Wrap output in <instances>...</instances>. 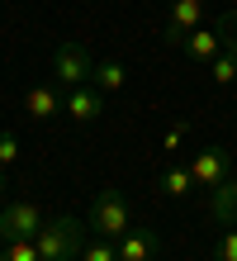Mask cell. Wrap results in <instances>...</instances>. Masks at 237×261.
I'll list each match as a JSON object with an SVG mask.
<instances>
[{"label":"cell","mask_w":237,"mask_h":261,"mask_svg":"<svg viewBox=\"0 0 237 261\" xmlns=\"http://www.w3.org/2000/svg\"><path fill=\"white\" fill-rule=\"evenodd\" d=\"M95 76V57L81 48V43H57V53H52V81L62 90H71V86H86Z\"/></svg>","instance_id":"3"},{"label":"cell","mask_w":237,"mask_h":261,"mask_svg":"<svg viewBox=\"0 0 237 261\" xmlns=\"http://www.w3.org/2000/svg\"><path fill=\"white\" fill-rule=\"evenodd\" d=\"M204 19V0H171V10H166V29H162V38L171 43V48H180L190 29H199Z\"/></svg>","instance_id":"6"},{"label":"cell","mask_w":237,"mask_h":261,"mask_svg":"<svg viewBox=\"0 0 237 261\" xmlns=\"http://www.w3.org/2000/svg\"><path fill=\"white\" fill-rule=\"evenodd\" d=\"M180 53L190 57V62H199V67H209L218 53H223V34L218 29H190L185 43H180Z\"/></svg>","instance_id":"8"},{"label":"cell","mask_w":237,"mask_h":261,"mask_svg":"<svg viewBox=\"0 0 237 261\" xmlns=\"http://www.w3.org/2000/svg\"><path fill=\"white\" fill-rule=\"evenodd\" d=\"M123 81H128V71H123V62H95V76H90V86L95 90H123Z\"/></svg>","instance_id":"12"},{"label":"cell","mask_w":237,"mask_h":261,"mask_svg":"<svg viewBox=\"0 0 237 261\" xmlns=\"http://www.w3.org/2000/svg\"><path fill=\"white\" fill-rule=\"evenodd\" d=\"M0 261H43V256L34 238H19V242H0Z\"/></svg>","instance_id":"14"},{"label":"cell","mask_w":237,"mask_h":261,"mask_svg":"<svg viewBox=\"0 0 237 261\" xmlns=\"http://www.w3.org/2000/svg\"><path fill=\"white\" fill-rule=\"evenodd\" d=\"M34 242H38V256H43V261H81L86 228H81V219L62 214V219H47V223H43V233H38Z\"/></svg>","instance_id":"1"},{"label":"cell","mask_w":237,"mask_h":261,"mask_svg":"<svg viewBox=\"0 0 237 261\" xmlns=\"http://www.w3.org/2000/svg\"><path fill=\"white\" fill-rule=\"evenodd\" d=\"M90 228H95V238H104V242H119L123 233L133 228V209H128V199H123L119 190H95L90 199Z\"/></svg>","instance_id":"2"},{"label":"cell","mask_w":237,"mask_h":261,"mask_svg":"<svg viewBox=\"0 0 237 261\" xmlns=\"http://www.w3.org/2000/svg\"><path fill=\"white\" fill-rule=\"evenodd\" d=\"M152 252H156V233H147V228H128L119 238V261H152Z\"/></svg>","instance_id":"10"},{"label":"cell","mask_w":237,"mask_h":261,"mask_svg":"<svg viewBox=\"0 0 237 261\" xmlns=\"http://www.w3.org/2000/svg\"><path fill=\"white\" fill-rule=\"evenodd\" d=\"M62 95H67V90H62L57 81L34 86V90L24 95V114H29V119H38V124H47V119H52V114L62 110Z\"/></svg>","instance_id":"9"},{"label":"cell","mask_w":237,"mask_h":261,"mask_svg":"<svg viewBox=\"0 0 237 261\" xmlns=\"http://www.w3.org/2000/svg\"><path fill=\"white\" fill-rule=\"evenodd\" d=\"M19 162V143H14V133H0V166H14Z\"/></svg>","instance_id":"19"},{"label":"cell","mask_w":237,"mask_h":261,"mask_svg":"<svg viewBox=\"0 0 237 261\" xmlns=\"http://www.w3.org/2000/svg\"><path fill=\"white\" fill-rule=\"evenodd\" d=\"M209 209H214V219H218V223H228V228L237 223V176H228L223 186H214V190H209Z\"/></svg>","instance_id":"11"},{"label":"cell","mask_w":237,"mask_h":261,"mask_svg":"<svg viewBox=\"0 0 237 261\" xmlns=\"http://www.w3.org/2000/svg\"><path fill=\"white\" fill-rule=\"evenodd\" d=\"M162 190L171 199H185L190 190H195V176H190V166H166L162 171Z\"/></svg>","instance_id":"13"},{"label":"cell","mask_w":237,"mask_h":261,"mask_svg":"<svg viewBox=\"0 0 237 261\" xmlns=\"http://www.w3.org/2000/svg\"><path fill=\"white\" fill-rule=\"evenodd\" d=\"M81 261H119V242H90V247H81Z\"/></svg>","instance_id":"16"},{"label":"cell","mask_w":237,"mask_h":261,"mask_svg":"<svg viewBox=\"0 0 237 261\" xmlns=\"http://www.w3.org/2000/svg\"><path fill=\"white\" fill-rule=\"evenodd\" d=\"M190 176H195L199 190H214V186H223L232 176V157L223 147H199L195 157H190Z\"/></svg>","instance_id":"5"},{"label":"cell","mask_w":237,"mask_h":261,"mask_svg":"<svg viewBox=\"0 0 237 261\" xmlns=\"http://www.w3.org/2000/svg\"><path fill=\"white\" fill-rule=\"evenodd\" d=\"M180 143H185V128H171V133H166V152H176Z\"/></svg>","instance_id":"20"},{"label":"cell","mask_w":237,"mask_h":261,"mask_svg":"<svg viewBox=\"0 0 237 261\" xmlns=\"http://www.w3.org/2000/svg\"><path fill=\"white\" fill-rule=\"evenodd\" d=\"M209 81H214V86H232V81H237V57H232V53H218L214 62H209Z\"/></svg>","instance_id":"15"},{"label":"cell","mask_w":237,"mask_h":261,"mask_svg":"<svg viewBox=\"0 0 237 261\" xmlns=\"http://www.w3.org/2000/svg\"><path fill=\"white\" fill-rule=\"evenodd\" d=\"M218 34H223V53L237 57V14H223V19H218Z\"/></svg>","instance_id":"18"},{"label":"cell","mask_w":237,"mask_h":261,"mask_svg":"<svg viewBox=\"0 0 237 261\" xmlns=\"http://www.w3.org/2000/svg\"><path fill=\"white\" fill-rule=\"evenodd\" d=\"M62 110H67L76 124H95V119L104 114V90H95L90 81L86 86H71L67 95H62Z\"/></svg>","instance_id":"7"},{"label":"cell","mask_w":237,"mask_h":261,"mask_svg":"<svg viewBox=\"0 0 237 261\" xmlns=\"http://www.w3.org/2000/svg\"><path fill=\"white\" fill-rule=\"evenodd\" d=\"M0 171H5V166H0Z\"/></svg>","instance_id":"21"},{"label":"cell","mask_w":237,"mask_h":261,"mask_svg":"<svg viewBox=\"0 0 237 261\" xmlns=\"http://www.w3.org/2000/svg\"><path fill=\"white\" fill-rule=\"evenodd\" d=\"M43 209L34 199H14V204L0 209V242H19V238H38L43 233Z\"/></svg>","instance_id":"4"},{"label":"cell","mask_w":237,"mask_h":261,"mask_svg":"<svg viewBox=\"0 0 237 261\" xmlns=\"http://www.w3.org/2000/svg\"><path fill=\"white\" fill-rule=\"evenodd\" d=\"M214 261H237V223L228 228L223 238H218V247H214Z\"/></svg>","instance_id":"17"}]
</instances>
